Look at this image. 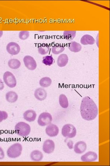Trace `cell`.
Here are the masks:
<instances>
[{"label":"cell","mask_w":110,"mask_h":166,"mask_svg":"<svg viewBox=\"0 0 110 166\" xmlns=\"http://www.w3.org/2000/svg\"><path fill=\"white\" fill-rule=\"evenodd\" d=\"M80 112L82 117L86 120H94L97 116L98 109L94 101L89 96H86L81 101Z\"/></svg>","instance_id":"obj_1"},{"label":"cell","mask_w":110,"mask_h":166,"mask_svg":"<svg viewBox=\"0 0 110 166\" xmlns=\"http://www.w3.org/2000/svg\"><path fill=\"white\" fill-rule=\"evenodd\" d=\"M16 133L21 137H27L30 133V126L27 123L24 122L18 123L15 126Z\"/></svg>","instance_id":"obj_2"},{"label":"cell","mask_w":110,"mask_h":166,"mask_svg":"<svg viewBox=\"0 0 110 166\" xmlns=\"http://www.w3.org/2000/svg\"><path fill=\"white\" fill-rule=\"evenodd\" d=\"M23 147L20 144L15 143L10 146L7 151V156L11 159H15L21 154Z\"/></svg>","instance_id":"obj_3"},{"label":"cell","mask_w":110,"mask_h":166,"mask_svg":"<svg viewBox=\"0 0 110 166\" xmlns=\"http://www.w3.org/2000/svg\"><path fill=\"white\" fill-rule=\"evenodd\" d=\"M62 134L64 137L67 138H73L77 134V129L71 124H65L62 129Z\"/></svg>","instance_id":"obj_4"},{"label":"cell","mask_w":110,"mask_h":166,"mask_svg":"<svg viewBox=\"0 0 110 166\" xmlns=\"http://www.w3.org/2000/svg\"><path fill=\"white\" fill-rule=\"evenodd\" d=\"M3 80L5 84L10 88H15L16 86V79L11 72L7 71L3 75Z\"/></svg>","instance_id":"obj_5"},{"label":"cell","mask_w":110,"mask_h":166,"mask_svg":"<svg viewBox=\"0 0 110 166\" xmlns=\"http://www.w3.org/2000/svg\"><path fill=\"white\" fill-rule=\"evenodd\" d=\"M52 120V117L50 113L44 112L39 115L37 123L40 126H45L51 124Z\"/></svg>","instance_id":"obj_6"},{"label":"cell","mask_w":110,"mask_h":166,"mask_svg":"<svg viewBox=\"0 0 110 166\" xmlns=\"http://www.w3.org/2000/svg\"><path fill=\"white\" fill-rule=\"evenodd\" d=\"M23 61L25 65L28 69L30 70H35L37 67V63L33 57L27 56L24 58Z\"/></svg>","instance_id":"obj_7"},{"label":"cell","mask_w":110,"mask_h":166,"mask_svg":"<svg viewBox=\"0 0 110 166\" xmlns=\"http://www.w3.org/2000/svg\"><path fill=\"white\" fill-rule=\"evenodd\" d=\"M7 50L9 54L16 55L19 53L21 49L19 44L16 42H11L7 44Z\"/></svg>","instance_id":"obj_8"},{"label":"cell","mask_w":110,"mask_h":166,"mask_svg":"<svg viewBox=\"0 0 110 166\" xmlns=\"http://www.w3.org/2000/svg\"><path fill=\"white\" fill-rule=\"evenodd\" d=\"M55 148V143L51 139H47L44 142L43 150L44 152L48 154L52 153Z\"/></svg>","instance_id":"obj_9"},{"label":"cell","mask_w":110,"mask_h":166,"mask_svg":"<svg viewBox=\"0 0 110 166\" xmlns=\"http://www.w3.org/2000/svg\"><path fill=\"white\" fill-rule=\"evenodd\" d=\"M46 133L50 137L57 136L59 133V129L56 125L50 124L46 129Z\"/></svg>","instance_id":"obj_10"},{"label":"cell","mask_w":110,"mask_h":166,"mask_svg":"<svg viewBox=\"0 0 110 166\" xmlns=\"http://www.w3.org/2000/svg\"><path fill=\"white\" fill-rule=\"evenodd\" d=\"M98 159L97 154L94 152L89 151L82 156L81 160L83 162H93Z\"/></svg>","instance_id":"obj_11"},{"label":"cell","mask_w":110,"mask_h":166,"mask_svg":"<svg viewBox=\"0 0 110 166\" xmlns=\"http://www.w3.org/2000/svg\"><path fill=\"white\" fill-rule=\"evenodd\" d=\"M34 96L37 100L40 101H43L46 98L47 93L43 88H39L35 90Z\"/></svg>","instance_id":"obj_12"},{"label":"cell","mask_w":110,"mask_h":166,"mask_svg":"<svg viewBox=\"0 0 110 166\" xmlns=\"http://www.w3.org/2000/svg\"><path fill=\"white\" fill-rule=\"evenodd\" d=\"M37 116V113L35 111L32 110L25 111L23 114L24 118L25 120L29 122H33V121H34Z\"/></svg>","instance_id":"obj_13"},{"label":"cell","mask_w":110,"mask_h":166,"mask_svg":"<svg viewBox=\"0 0 110 166\" xmlns=\"http://www.w3.org/2000/svg\"><path fill=\"white\" fill-rule=\"evenodd\" d=\"M74 151L77 154H81L86 151L87 149V145L82 141L78 142L74 146Z\"/></svg>","instance_id":"obj_14"},{"label":"cell","mask_w":110,"mask_h":166,"mask_svg":"<svg viewBox=\"0 0 110 166\" xmlns=\"http://www.w3.org/2000/svg\"><path fill=\"white\" fill-rule=\"evenodd\" d=\"M81 43L84 45H92L95 43V40L92 36L89 34H86L84 35L81 38Z\"/></svg>","instance_id":"obj_15"},{"label":"cell","mask_w":110,"mask_h":166,"mask_svg":"<svg viewBox=\"0 0 110 166\" xmlns=\"http://www.w3.org/2000/svg\"><path fill=\"white\" fill-rule=\"evenodd\" d=\"M69 58L67 54H62L58 57L57 60L58 66L59 67H64L67 65Z\"/></svg>","instance_id":"obj_16"},{"label":"cell","mask_w":110,"mask_h":166,"mask_svg":"<svg viewBox=\"0 0 110 166\" xmlns=\"http://www.w3.org/2000/svg\"><path fill=\"white\" fill-rule=\"evenodd\" d=\"M30 157L32 160L38 162L42 160L43 157V155L41 152L36 150L32 152L30 154Z\"/></svg>","instance_id":"obj_17"},{"label":"cell","mask_w":110,"mask_h":166,"mask_svg":"<svg viewBox=\"0 0 110 166\" xmlns=\"http://www.w3.org/2000/svg\"><path fill=\"white\" fill-rule=\"evenodd\" d=\"M68 47L71 51L77 52L81 51V46L80 44L75 42H72L68 44Z\"/></svg>","instance_id":"obj_18"},{"label":"cell","mask_w":110,"mask_h":166,"mask_svg":"<svg viewBox=\"0 0 110 166\" xmlns=\"http://www.w3.org/2000/svg\"><path fill=\"white\" fill-rule=\"evenodd\" d=\"M6 98L7 102L11 103H15L18 100V96L15 92L10 91L6 94Z\"/></svg>","instance_id":"obj_19"},{"label":"cell","mask_w":110,"mask_h":166,"mask_svg":"<svg viewBox=\"0 0 110 166\" xmlns=\"http://www.w3.org/2000/svg\"><path fill=\"white\" fill-rule=\"evenodd\" d=\"M59 102L62 108L66 109L68 107L69 102L68 98L65 95L61 94L59 96Z\"/></svg>","instance_id":"obj_20"},{"label":"cell","mask_w":110,"mask_h":166,"mask_svg":"<svg viewBox=\"0 0 110 166\" xmlns=\"http://www.w3.org/2000/svg\"><path fill=\"white\" fill-rule=\"evenodd\" d=\"M21 62L16 59H12L8 62V66L10 68L12 69H17L21 66Z\"/></svg>","instance_id":"obj_21"},{"label":"cell","mask_w":110,"mask_h":166,"mask_svg":"<svg viewBox=\"0 0 110 166\" xmlns=\"http://www.w3.org/2000/svg\"><path fill=\"white\" fill-rule=\"evenodd\" d=\"M65 48L61 44L57 43L52 48L51 51L54 54H59L64 51Z\"/></svg>","instance_id":"obj_22"},{"label":"cell","mask_w":110,"mask_h":166,"mask_svg":"<svg viewBox=\"0 0 110 166\" xmlns=\"http://www.w3.org/2000/svg\"><path fill=\"white\" fill-rule=\"evenodd\" d=\"M52 81L51 78L47 77L42 78L40 80V85L43 88H47L51 85Z\"/></svg>","instance_id":"obj_23"},{"label":"cell","mask_w":110,"mask_h":166,"mask_svg":"<svg viewBox=\"0 0 110 166\" xmlns=\"http://www.w3.org/2000/svg\"><path fill=\"white\" fill-rule=\"evenodd\" d=\"M50 48L47 44L43 43L38 48L39 53L41 55H45L49 52Z\"/></svg>","instance_id":"obj_24"},{"label":"cell","mask_w":110,"mask_h":166,"mask_svg":"<svg viewBox=\"0 0 110 166\" xmlns=\"http://www.w3.org/2000/svg\"><path fill=\"white\" fill-rule=\"evenodd\" d=\"M76 34V31H65L64 32V38L68 40H73Z\"/></svg>","instance_id":"obj_25"},{"label":"cell","mask_w":110,"mask_h":166,"mask_svg":"<svg viewBox=\"0 0 110 166\" xmlns=\"http://www.w3.org/2000/svg\"><path fill=\"white\" fill-rule=\"evenodd\" d=\"M42 62L46 66H51L54 62V59L52 56H48L43 57Z\"/></svg>","instance_id":"obj_26"},{"label":"cell","mask_w":110,"mask_h":166,"mask_svg":"<svg viewBox=\"0 0 110 166\" xmlns=\"http://www.w3.org/2000/svg\"><path fill=\"white\" fill-rule=\"evenodd\" d=\"M29 33L27 31H22L20 32L19 37L22 40H25L27 39L29 37Z\"/></svg>","instance_id":"obj_27"},{"label":"cell","mask_w":110,"mask_h":166,"mask_svg":"<svg viewBox=\"0 0 110 166\" xmlns=\"http://www.w3.org/2000/svg\"><path fill=\"white\" fill-rule=\"evenodd\" d=\"M7 113L5 111H1L0 110V123L3 120H5L7 118Z\"/></svg>","instance_id":"obj_28"},{"label":"cell","mask_w":110,"mask_h":166,"mask_svg":"<svg viewBox=\"0 0 110 166\" xmlns=\"http://www.w3.org/2000/svg\"><path fill=\"white\" fill-rule=\"evenodd\" d=\"M5 156L4 152L2 148L0 147V160L4 159Z\"/></svg>","instance_id":"obj_29"},{"label":"cell","mask_w":110,"mask_h":166,"mask_svg":"<svg viewBox=\"0 0 110 166\" xmlns=\"http://www.w3.org/2000/svg\"><path fill=\"white\" fill-rule=\"evenodd\" d=\"M4 84L3 82L0 79V90H3L4 88Z\"/></svg>","instance_id":"obj_30"},{"label":"cell","mask_w":110,"mask_h":166,"mask_svg":"<svg viewBox=\"0 0 110 166\" xmlns=\"http://www.w3.org/2000/svg\"><path fill=\"white\" fill-rule=\"evenodd\" d=\"M3 34V32L2 31H0V38L2 37Z\"/></svg>","instance_id":"obj_31"}]
</instances>
